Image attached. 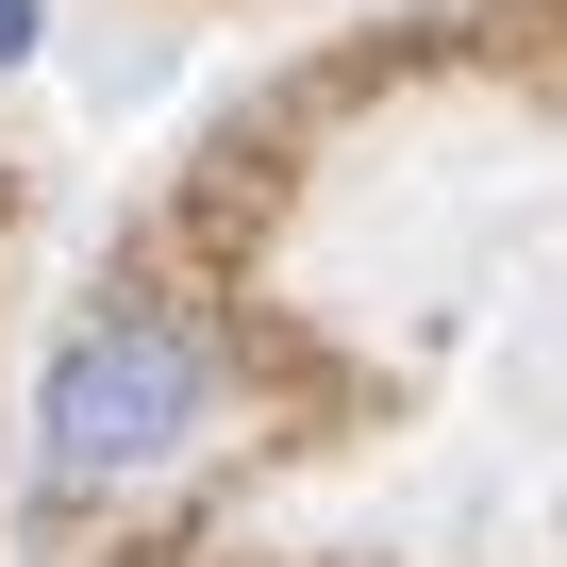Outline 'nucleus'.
<instances>
[{
	"mask_svg": "<svg viewBox=\"0 0 567 567\" xmlns=\"http://www.w3.org/2000/svg\"><path fill=\"white\" fill-rule=\"evenodd\" d=\"M200 417H217V334L184 301H101L34 384V484L51 501H117V484L184 467Z\"/></svg>",
	"mask_w": 567,
	"mask_h": 567,
	"instance_id": "1",
	"label": "nucleus"
},
{
	"mask_svg": "<svg viewBox=\"0 0 567 567\" xmlns=\"http://www.w3.org/2000/svg\"><path fill=\"white\" fill-rule=\"evenodd\" d=\"M51 51V0H0V68H34Z\"/></svg>",
	"mask_w": 567,
	"mask_h": 567,
	"instance_id": "2",
	"label": "nucleus"
}]
</instances>
